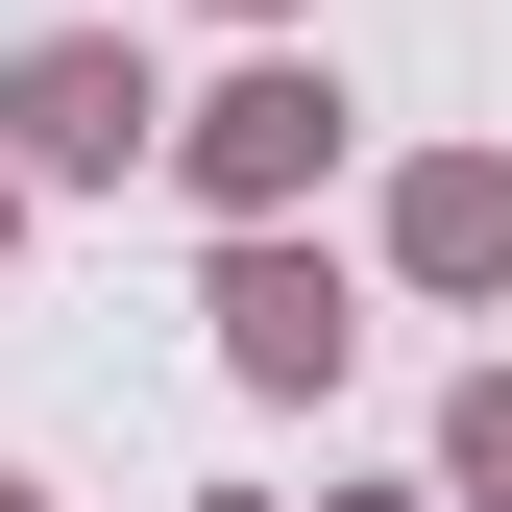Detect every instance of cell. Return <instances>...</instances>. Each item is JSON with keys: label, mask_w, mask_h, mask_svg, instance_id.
Listing matches in <instances>:
<instances>
[{"label": "cell", "mask_w": 512, "mask_h": 512, "mask_svg": "<svg viewBox=\"0 0 512 512\" xmlns=\"http://www.w3.org/2000/svg\"><path fill=\"white\" fill-rule=\"evenodd\" d=\"M317 171H342V74H317V49H244L220 98H171V196H196L220 244H293Z\"/></svg>", "instance_id": "1"}, {"label": "cell", "mask_w": 512, "mask_h": 512, "mask_svg": "<svg viewBox=\"0 0 512 512\" xmlns=\"http://www.w3.org/2000/svg\"><path fill=\"white\" fill-rule=\"evenodd\" d=\"M0 269H25V171H0Z\"/></svg>", "instance_id": "7"}, {"label": "cell", "mask_w": 512, "mask_h": 512, "mask_svg": "<svg viewBox=\"0 0 512 512\" xmlns=\"http://www.w3.org/2000/svg\"><path fill=\"white\" fill-rule=\"evenodd\" d=\"M439 512H512V342L439 391Z\"/></svg>", "instance_id": "5"}, {"label": "cell", "mask_w": 512, "mask_h": 512, "mask_svg": "<svg viewBox=\"0 0 512 512\" xmlns=\"http://www.w3.org/2000/svg\"><path fill=\"white\" fill-rule=\"evenodd\" d=\"M391 269L439 317H512V147H415L391 171Z\"/></svg>", "instance_id": "4"}, {"label": "cell", "mask_w": 512, "mask_h": 512, "mask_svg": "<svg viewBox=\"0 0 512 512\" xmlns=\"http://www.w3.org/2000/svg\"><path fill=\"white\" fill-rule=\"evenodd\" d=\"M0 512H49V488H25V464H0Z\"/></svg>", "instance_id": "9"}, {"label": "cell", "mask_w": 512, "mask_h": 512, "mask_svg": "<svg viewBox=\"0 0 512 512\" xmlns=\"http://www.w3.org/2000/svg\"><path fill=\"white\" fill-rule=\"evenodd\" d=\"M317 512H439V488H317Z\"/></svg>", "instance_id": "6"}, {"label": "cell", "mask_w": 512, "mask_h": 512, "mask_svg": "<svg viewBox=\"0 0 512 512\" xmlns=\"http://www.w3.org/2000/svg\"><path fill=\"white\" fill-rule=\"evenodd\" d=\"M0 171L25 196H122V171H171V74L122 25H25L0 49Z\"/></svg>", "instance_id": "2"}, {"label": "cell", "mask_w": 512, "mask_h": 512, "mask_svg": "<svg viewBox=\"0 0 512 512\" xmlns=\"http://www.w3.org/2000/svg\"><path fill=\"white\" fill-rule=\"evenodd\" d=\"M220 25H293V0H220Z\"/></svg>", "instance_id": "8"}, {"label": "cell", "mask_w": 512, "mask_h": 512, "mask_svg": "<svg viewBox=\"0 0 512 512\" xmlns=\"http://www.w3.org/2000/svg\"><path fill=\"white\" fill-rule=\"evenodd\" d=\"M196 317H220V391H269V415L366 366V293H342V244H317V220H293V244H220Z\"/></svg>", "instance_id": "3"}, {"label": "cell", "mask_w": 512, "mask_h": 512, "mask_svg": "<svg viewBox=\"0 0 512 512\" xmlns=\"http://www.w3.org/2000/svg\"><path fill=\"white\" fill-rule=\"evenodd\" d=\"M196 512H269V488H196Z\"/></svg>", "instance_id": "10"}]
</instances>
